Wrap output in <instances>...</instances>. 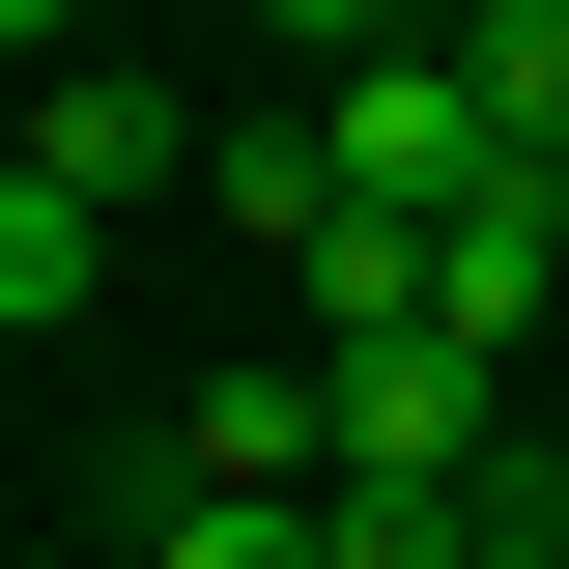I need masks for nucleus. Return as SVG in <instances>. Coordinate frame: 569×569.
<instances>
[{
    "label": "nucleus",
    "instance_id": "nucleus-1",
    "mask_svg": "<svg viewBox=\"0 0 569 569\" xmlns=\"http://www.w3.org/2000/svg\"><path fill=\"white\" fill-rule=\"evenodd\" d=\"M313 142H342V200H399V228H456L485 171H541V142L485 114V58L427 29V58H370V86H313Z\"/></svg>",
    "mask_w": 569,
    "mask_h": 569
},
{
    "label": "nucleus",
    "instance_id": "nucleus-2",
    "mask_svg": "<svg viewBox=\"0 0 569 569\" xmlns=\"http://www.w3.org/2000/svg\"><path fill=\"white\" fill-rule=\"evenodd\" d=\"M485 456H512V370L456 342V313L342 342V485H485Z\"/></svg>",
    "mask_w": 569,
    "mask_h": 569
},
{
    "label": "nucleus",
    "instance_id": "nucleus-3",
    "mask_svg": "<svg viewBox=\"0 0 569 569\" xmlns=\"http://www.w3.org/2000/svg\"><path fill=\"white\" fill-rule=\"evenodd\" d=\"M427 313H456V342H541V313H569V171H485V200H456V228H427Z\"/></svg>",
    "mask_w": 569,
    "mask_h": 569
},
{
    "label": "nucleus",
    "instance_id": "nucleus-4",
    "mask_svg": "<svg viewBox=\"0 0 569 569\" xmlns=\"http://www.w3.org/2000/svg\"><path fill=\"white\" fill-rule=\"evenodd\" d=\"M29 171H86V200H171V171H228V142L171 114L142 58H29Z\"/></svg>",
    "mask_w": 569,
    "mask_h": 569
},
{
    "label": "nucleus",
    "instance_id": "nucleus-5",
    "mask_svg": "<svg viewBox=\"0 0 569 569\" xmlns=\"http://www.w3.org/2000/svg\"><path fill=\"white\" fill-rule=\"evenodd\" d=\"M114 313V200L86 171H0V342H86Z\"/></svg>",
    "mask_w": 569,
    "mask_h": 569
},
{
    "label": "nucleus",
    "instance_id": "nucleus-6",
    "mask_svg": "<svg viewBox=\"0 0 569 569\" xmlns=\"http://www.w3.org/2000/svg\"><path fill=\"white\" fill-rule=\"evenodd\" d=\"M399 313H427V228L399 200H342L313 257H284V342H399Z\"/></svg>",
    "mask_w": 569,
    "mask_h": 569
},
{
    "label": "nucleus",
    "instance_id": "nucleus-7",
    "mask_svg": "<svg viewBox=\"0 0 569 569\" xmlns=\"http://www.w3.org/2000/svg\"><path fill=\"white\" fill-rule=\"evenodd\" d=\"M142 569H342V512H257V485H142Z\"/></svg>",
    "mask_w": 569,
    "mask_h": 569
},
{
    "label": "nucleus",
    "instance_id": "nucleus-8",
    "mask_svg": "<svg viewBox=\"0 0 569 569\" xmlns=\"http://www.w3.org/2000/svg\"><path fill=\"white\" fill-rule=\"evenodd\" d=\"M456 58H485V114H512V142L569 171V0H512V29H456Z\"/></svg>",
    "mask_w": 569,
    "mask_h": 569
},
{
    "label": "nucleus",
    "instance_id": "nucleus-9",
    "mask_svg": "<svg viewBox=\"0 0 569 569\" xmlns=\"http://www.w3.org/2000/svg\"><path fill=\"white\" fill-rule=\"evenodd\" d=\"M257 29H284L313 86H370V58H427V0H257Z\"/></svg>",
    "mask_w": 569,
    "mask_h": 569
},
{
    "label": "nucleus",
    "instance_id": "nucleus-10",
    "mask_svg": "<svg viewBox=\"0 0 569 569\" xmlns=\"http://www.w3.org/2000/svg\"><path fill=\"white\" fill-rule=\"evenodd\" d=\"M456 569H569V541H512V512H485V541H456Z\"/></svg>",
    "mask_w": 569,
    "mask_h": 569
},
{
    "label": "nucleus",
    "instance_id": "nucleus-11",
    "mask_svg": "<svg viewBox=\"0 0 569 569\" xmlns=\"http://www.w3.org/2000/svg\"><path fill=\"white\" fill-rule=\"evenodd\" d=\"M427 29H512V0H427Z\"/></svg>",
    "mask_w": 569,
    "mask_h": 569
}]
</instances>
